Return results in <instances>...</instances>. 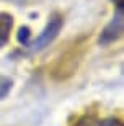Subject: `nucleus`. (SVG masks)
Segmentation results:
<instances>
[{"mask_svg": "<svg viewBox=\"0 0 124 126\" xmlns=\"http://www.w3.org/2000/svg\"><path fill=\"white\" fill-rule=\"evenodd\" d=\"M60 28H62V16H52V18L49 20V23H47V26L44 28V31L39 34V36L36 38V41L33 43V49H42L44 46H47L49 43L54 41V38L59 34Z\"/></svg>", "mask_w": 124, "mask_h": 126, "instance_id": "nucleus-1", "label": "nucleus"}, {"mask_svg": "<svg viewBox=\"0 0 124 126\" xmlns=\"http://www.w3.org/2000/svg\"><path fill=\"white\" fill-rule=\"evenodd\" d=\"M121 31H123V7H118V15H116L114 18H113V21L106 26V30L103 31V34H101V38H100V41L103 43V44H105V43L114 41V39H118Z\"/></svg>", "mask_w": 124, "mask_h": 126, "instance_id": "nucleus-2", "label": "nucleus"}, {"mask_svg": "<svg viewBox=\"0 0 124 126\" xmlns=\"http://www.w3.org/2000/svg\"><path fill=\"white\" fill-rule=\"evenodd\" d=\"M12 26H13V18H12V15L0 13V47L8 41Z\"/></svg>", "mask_w": 124, "mask_h": 126, "instance_id": "nucleus-3", "label": "nucleus"}, {"mask_svg": "<svg viewBox=\"0 0 124 126\" xmlns=\"http://www.w3.org/2000/svg\"><path fill=\"white\" fill-rule=\"evenodd\" d=\"M12 89V80L8 77H3V75H0V98H3L5 95L10 92Z\"/></svg>", "mask_w": 124, "mask_h": 126, "instance_id": "nucleus-4", "label": "nucleus"}, {"mask_svg": "<svg viewBox=\"0 0 124 126\" xmlns=\"http://www.w3.org/2000/svg\"><path fill=\"white\" fill-rule=\"evenodd\" d=\"M18 41L20 43H23V44H28L29 43V28H21L18 33Z\"/></svg>", "mask_w": 124, "mask_h": 126, "instance_id": "nucleus-5", "label": "nucleus"}, {"mask_svg": "<svg viewBox=\"0 0 124 126\" xmlns=\"http://www.w3.org/2000/svg\"><path fill=\"white\" fill-rule=\"evenodd\" d=\"M116 5L118 7H123V0H116Z\"/></svg>", "mask_w": 124, "mask_h": 126, "instance_id": "nucleus-6", "label": "nucleus"}]
</instances>
